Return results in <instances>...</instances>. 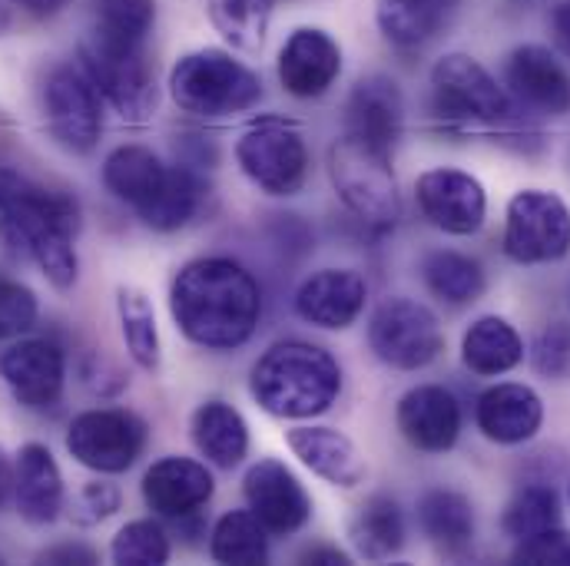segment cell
<instances>
[{"label":"cell","instance_id":"cell-1","mask_svg":"<svg viewBox=\"0 0 570 566\" xmlns=\"http://www.w3.org/2000/svg\"><path fill=\"white\" fill-rule=\"evenodd\" d=\"M176 328L199 348H243L263 318V291L253 272L233 259H196L183 266L169 288Z\"/></svg>","mask_w":570,"mask_h":566},{"label":"cell","instance_id":"cell-2","mask_svg":"<svg viewBox=\"0 0 570 566\" xmlns=\"http://www.w3.org/2000/svg\"><path fill=\"white\" fill-rule=\"evenodd\" d=\"M77 226L80 212L70 196L0 166V239L7 249L30 256L57 288H70L80 272L73 249Z\"/></svg>","mask_w":570,"mask_h":566},{"label":"cell","instance_id":"cell-3","mask_svg":"<svg viewBox=\"0 0 570 566\" xmlns=\"http://www.w3.org/2000/svg\"><path fill=\"white\" fill-rule=\"evenodd\" d=\"M256 405L283 421H308L325 415L342 395V368L332 351L312 341H276L249 375Z\"/></svg>","mask_w":570,"mask_h":566},{"label":"cell","instance_id":"cell-4","mask_svg":"<svg viewBox=\"0 0 570 566\" xmlns=\"http://www.w3.org/2000/svg\"><path fill=\"white\" fill-rule=\"evenodd\" d=\"M169 93L183 113L223 120L253 110L263 100V80L229 50L206 47L176 60L169 73Z\"/></svg>","mask_w":570,"mask_h":566},{"label":"cell","instance_id":"cell-5","mask_svg":"<svg viewBox=\"0 0 570 566\" xmlns=\"http://www.w3.org/2000/svg\"><path fill=\"white\" fill-rule=\"evenodd\" d=\"M328 176L345 209L372 232L395 229L402 199L392 172V156L342 133L328 149Z\"/></svg>","mask_w":570,"mask_h":566},{"label":"cell","instance_id":"cell-6","mask_svg":"<svg viewBox=\"0 0 570 566\" xmlns=\"http://www.w3.org/2000/svg\"><path fill=\"white\" fill-rule=\"evenodd\" d=\"M80 70L124 120L142 123L156 110V73L146 57V43L117 40L94 30L80 43Z\"/></svg>","mask_w":570,"mask_h":566},{"label":"cell","instance_id":"cell-7","mask_svg":"<svg viewBox=\"0 0 570 566\" xmlns=\"http://www.w3.org/2000/svg\"><path fill=\"white\" fill-rule=\"evenodd\" d=\"M431 110L448 127H491L511 117V97L474 57L448 53L431 67Z\"/></svg>","mask_w":570,"mask_h":566},{"label":"cell","instance_id":"cell-8","mask_svg":"<svg viewBox=\"0 0 570 566\" xmlns=\"http://www.w3.org/2000/svg\"><path fill=\"white\" fill-rule=\"evenodd\" d=\"M368 348L382 365L395 371H419L441 355L444 335H441L438 315L428 305L395 295V298H385L372 311Z\"/></svg>","mask_w":570,"mask_h":566},{"label":"cell","instance_id":"cell-9","mask_svg":"<svg viewBox=\"0 0 570 566\" xmlns=\"http://www.w3.org/2000/svg\"><path fill=\"white\" fill-rule=\"evenodd\" d=\"M504 256L518 266L558 262L570 252V209L558 192L521 189L504 216Z\"/></svg>","mask_w":570,"mask_h":566},{"label":"cell","instance_id":"cell-10","mask_svg":"<svg viewBox=\"0 0 570 566\" xmlns=\"http://www.w3.org/2000/svg\"><path fill=\"white\" fill-rule=\"evenodd\" d=\"M236 162L266 196H295L308 176L305 140L298 127L279 117H263L239 137Z\"/></svg>","mask_w":570,"mask_h":566},{"label":"cell","instance_id":"cell-11","mask_svg":"<svg viewBox=\"0 0 570 566\" xmlns=\"http://www.w3.org/2000/svg\"><path fill=\"white\" fill-rule=\"evenodd\" d=\"M146 447V425L134 411L97 408L73 418L67 430V450L77 464L97 474H124L137 464Z\"/></svg>","mask_w":570,"mask_h":566},{"label":"cell","instance_id":"cell-12","mask_svg":"<svg viewBox=\"0 0 570 566\" xmlns=\"http://www.w3.org/2000/svg\"><path fill=\"white\" fill-rule=\"evenodd\" d=\"M43 117L63 149L90 152L104 133L100 90L80 67H57L43 83Z\"/></svg>","mask_w":570,"mask_h":566},{"label":"cell","instance_id":"cell-13","mask_svg":"<svg viewBox=\"0 0 570 566\" xmlns=\"http://www.w3.org/2000/svg\"><path fill=\"white\" fill-rule=\"evenodd\" d=\"M415 202L428 222L448 236H474L488 216V192L481 179L451 166H438L419 176Z\"/></svg>","mask_w":570,"mask_h":566},{"label":"cell","instance_id":"cell-14","mask_svg":"<svg viewBox=\"0 0 570 566\" xmlns=\"http://www.w3.org/2000/svg\"><path fill=\"white\" fill-rule=\"evenodd\" d=\"M243 497L269 534H295L312 517V500L302 480L276 457H263L246 470Z\"/></svg>","mask_w":570,"mask_h":566},{"label":"cell","instance_id":"cell-15","mask_svg":"<svg viewBox=\"0 0 570 566\" xmlns=\"http://www.w3.org/2000/svg\"><path fill=\"white\" fill-rule=\"evenodd\" d=\"M0 378L20 405L53 408L67 381L63 348L50 338H23L0 355Z\"/></svg>","mask_w":570,"mask_h":566},{"label":"cell","instance_id":"cell-16","mask_svg":"<svg viewBox=\"0 0 570 566\" xmlns=\"http://www.w3.org/2000/svg\"><path fill=\"white\" fill-rule=\"evenodd\" d=\"M504 87L508 97L524 103L544 117H568L570 113V70L558 60L554 50L541 43H524L511 50L504 60Z\"/></svg>","mask_w":570,"mask_h":566},{"label":"cell","instance_id":"cell-17","mask_svg":"<svg viewBox=\"0 0 570 566\" xmlns=\"http://www.w3.org/2000/svg\"><path fill=\"white\" fill-rule=\"evenodd\" d=\"M342 77V47L318 27H298L279 50V83L295 100L325 97Z\"/></svg>","mask_w":570,"mask_h":566},{"label":"cell","instance_id":"cell-18","mask_svg":"<svg viewBox=\"0 0 570 566\" xmlns=\"http://www.w3.org/2000/svg\"><path fill=\"white\" fill-rule=\"evenodd\" d=\"M402 127H405V100L399 83L385 73L362 77L345 103V133L392 156L402 140Z\"/></svg>","mask_w":570,"mask_h":566},{"label":"cell","instance_id":"cell-19","mask_svg":"<svg viewBox=\"0 0 570 566\" xmlns=\"http://www.w3.org/2000/svg\"><path fill=\"white\" fill-rule=\"evenodd\" d=\"M216 480L206 464L193 457H163L142 477V500L153 514L183 520L196 517L213 500Z\"/></svg>","mask_w":570,"mask_h":566},{"label":"cell","instance_id":"cell-20","mask_svg":"<svg viewBox=\"0 0 570 566\" xmlns=\"http://www.w3.org/2000/svg\"><path fill=\"white\" fill-rule=\"evenodd\" d=\"M368 298V285L352 269H322L295 291V315L315 328L342 331L358 321Z\"/></svg>","mask_w":570,"mask_h":566},{"label":"cell","instance_id":"cell-21","mask_svg":"<svg viewBox=\"0 0 570 566\" xmlns=\"http://www.w3.org/2000/svg\"><path fill=\"white\" fill-rule=\"evenodd\" d=\"M395 418L402 437L425 454L451 450L461 434V405L441 385H419L409 395H402Z\"/></svg>","mask_w":570,"mask_h":566},{"label":"cell","instance_id":"cell-22","mask_svg":"<svg viewBox=\"0 0 570 566\" xmlns=\"http://www.w3.org/2000/svg\"><path fill=\"white\" fill-rule=\"evenodd\" d=\"M288 450L325 484L332 487H358L368 474L362 450L355 447L352 437H345L342 430L325 425H305L292 427L285 434Z\"/></svg>","mask_w":570,"mask_h":566},{"label":"cell","instance_id":"cell-23","mask_svg":"<svg viewBox=\"0 0 570 566\" xmlns=\"http://www.w3.org/2000/svg\"><path fill=\"white\" fill-rule=\"evenodd\" d=\"M474 421L478 430L494 444H524L544 425V401L534 388L504 381L478 398Z\"/></svg>","mask_w":570,"mask_h":566},{"label":"cell","instance_id":"cell-24","mask_svg":"<svg viewBox=\"0 0 570 566\" xmlns=\"http://www.w3.org/2000/svg\"><path fill=\"white\" fill-rule=\"evenodd\" d=\"M13 497L27 524L47 527L63 510V477L43 444H23L13 467Z\"/></svg>","mask_w":570,"mask_h":566},{"label":"cell","instance_id":"cell-25","mask_svg":"<svg viewBox=\"0 0 570 566\" xmlns=\"http://www.w3.org/2000/svg\"><path fill=\"white\" fill-rule=\"evenodd\" d=\"M461 0H375V23L395 50H422L458 13Z\"/></svg>","mask_w":570,"mask_h":566},{"label":"cell","instance_id":"cell-26","mask_svg":"<svg viewBox=\"0 0 570 566\" xmlns=\"http://www.w3.org/2000/svg\"><path fill=\"white\" fill-rule=\"evenodd\" d=\"M189 434H193V444L196 450L213 464V467H223V470H233L246 460L249 454V425L246 418L226 405V401H203L196 411H193V421H189Z\"/></svg>","mask_w":570,"mask_h":566},{"label":"cell","instance_id":"cell-27","mask_svg":"<svg viewBox=\"0 0 570 566\" xmlns=\"http://www.w3.org/2000/svg\"><path fill=\"white\" fill-rule=\"evenodd\" d=\"M169 166L146 146H120L104 162V186L137 216L159 196Z\"/></svg>","mask_w":570,"mask_h":566},{"label":"cell","instance_id":"cell-28","mask_svg":"<svg viewBox=\"0 0 570 566\" xmlns=\"http://www.w3.org/2000/svg\"><path fill=\"white\" fill-rule=\"evenodd\" d=\"M521 358H524L521 335L514 331L511 321H504L498 315L478 318L461 338V361L468 371H474L481 378L508 375L511 368L521 365Z\"/></svg>","mask_w":570,"mask_h":566},{"label":"cell","instance_id":"cell-29","mask_svg":"<svg viewBox=\"0 0 570 566\" xmlns=\"http://www.w3.org/2000/svg\"><path fill=\"white\" fill-rule=\"evenodd\" d=\"M348 540L362 560L382 564V560L399 557L405 547V517H402L399 500L385 494L368 497L348 524Z\"/></svg>","mask_w":570,"mask_h":566},{"label":"cell","instance_id":"cell-30","mask_svg":"<svg viewBox=\"0 0 570 566\" xmlns=\"http://www.w3.org/2000/svg\"><path fill=\"white\" fill-rule=\"evenodd\" d=\"M206 199V182L189 166H169V176L159 189V196L140 212L142 226L153 232H176L193 222Z\"/></svg>","mask_w":570,"mask_h":566},{"label":"cell","instance_id":"cell-31","mask_svg":"<svg viewBox=\"0 0 570 566\" xmlns=\"http://www.w3.org/2000/svg\"><path fill=\"white\" fill-rule=\"evenodd\" d=\"M419 524L431 544L444 550H461L474 537V507L458 490H428L419 500Z\"/></svg>","mask_w":570,"mask_h":566},{"label":"cell","instance_id":"cell-32","mask_svg":"<svg viewBox=\"0 0 570 566\" xmlns=\"http://www.w3.org/2000/svg\"><path fill=\"white\" fill-rule=\"evenodd\" d=\"M269 530L256 520V514L229 510L216 520L209 554L216 564L226 566H263L269 560Z\"/></svg>","mask_w":570,"mask_h":566},{"label":"cell","instance_id":"cell-33","mask_svg":"<svg viewBox=\"0 0 570 566\" xmlns=\"http://www.w3.org/2000/svg\"><path fill=\"white\" fill-rule=\"evenodd\" d=\"M422 276L425 285L431 288V295H438L441 301L448 305H468V301H478L481 291H484V269L478 259L471 256H461V252H451V249H438L431 252L422 266Z\"/></svg>","mask_w":570,"mask_h":566},{"label":"cell","instance_id":"cell-34","mask_svg":"<svg viewBox=\"0 0 570 566\" xmlns=\"http://www.w3.org/2000/svg\"><path fill=\"white\" fill-rule=\"evenodd\" d=\"M276 0H209L213 27L243 53H256L266 43Z\"/></svg>","mask_w":570,"mask_h":566},{"label":"cell","instance_id":"cell-35","mask_svg":"<svg viewBox=\"0 0 570 566\" xmlns=\"http://www.w3.org/2000/svg\"><path fill=\"white\" fill-rule=\"evenodd\" d=\"M117 311H120V328H124L130 358L142 371H156L159 368V331H156V311H153L146 291L124 285L117 291Z\"/></svg>","mask_w":570,"mask_h":566},{"label":"cell","instance_id":"cell-36","mask_svg":"<svg viewBox=\"0 0 570 566\" xmlns=\"http://www.w3.org/2000/svg\"><path fill=\"white\" fill-rule=\"evenodd\" d=\"M561 524V500L554 494V487H524L521 494H514V500L504 510V534L514 540L534 537L548 527Z\"/></svg>","mask_w":570,"mask_h":566},{"label":"cell","instance_id":"cell-37","mask_svg":"<svg viewBox=\"0 0 570 566\" xmlns=\"http://www.w3.org/2000/svg\"><path fill=\"white\" fill-rule=\"evenodd\" d=\"M173 547L159 520H130L110 544V557L120 566H163Z\"/></svg>","mask_w":570,"mask_h":566},{"label":"cell","instance_id":"cell-38","mask_svg":"<svg viewBox=\"0 0 570 566\" xmlns=\"http://www.w3.org/2000/svg\"><path fill=\"white\" fill-rule=\"evenodd\" d=\"M153 23H156V0H100L94 30L117 40L146 43Z\"/></svg>","mask_w":570,"mask_h":566},{"label":"cell","instance_id":"cell-39","mask_svg":"<svg viewBox=\"0 0 570 566\" xmlns=\"http://www.w3.org/2000/svg\"><path fill=\"white\" fill-rule=\"evenodd\" d=\"M531 365L551 381H570V321H551L531 345Z\"/></svg>","mask_w":570,"mask_h":566},{"label":"cell","instance_id":"cell-40","mask_svg":"<svg viewBox=\"0 0 570 566\" xmlns=\"http://www.w3.org/2000/svg\"><path fill=\"white\" fill-rule=\"evenodd\" d=\"M511 560L528 566H570V534L561 527H548L534 537H524L518 540Z\"/></svg>","mask_w":570,"mask_h":566},{"label":"cell","instance_id":"cell-41","mask_svg":"<svg viewBox=\"0 0 570 566\" xmlns=\"http://www.w3.org/2000/svg\"><path fill=\"white\" fill-rule=\"evenodd\" d=\"M37 321V295L20 282L0 279V341L13 338Z\"/></svg>","mask_w":570,"mask_h":566},{"label":"cell","instance_id":"cell-42","mask_svg":"<svg viewBox=\"0 0 570 566\" xmlns=\"http://www.w3.org/2000/svg\"><path fill=\"white\" fill-rule=\"evenodd\" d=\"M120 487L117 484H107V480H94V484H87L83 487V494H80V500H77V507H80V520L83 524H97V520H107V517H114L117 510H120Z\"/></svg>","mask_w":570,"mask_h":566},{"label":"cell","instance_id":"cell-43","mask_svg":"<svg viewBox=\"0 0 570 566\" xmlns=\"http://www.w3.org/2000/svg\"><path fill=\"white\" fill-rule=\"evenodd\" d=\"M40 560H43V564L90 566V564H97V554H94L90 547H80V544H60V547H53V550L40 554Z\"/></svg>","mask_w":570,"mask_h":566},{"label":"cell","instance_id":"cell-44","mask_svg":"<svg viewBox=\"0 0 570 566\" xmlns=\"http://www.w3.org/2000/svg\"><path fill=\"white\" fill-rule=\"evenodd\" d=\"M551 33L558 40V47L570 57V0L554 7V13H551Z\"/></svg>","mask_w":570,"mask_h":566},{"label":"cell","instance_id":"cell-45","mask_svg":"<svg viewBox=\"0 0 570 566\" xmlns=\"http://www.w3.org/2000/svg\"><path fill=\"white\" fill-rule=\"evenodd\" d=\"M302 564H318V566H348L352 564V557L348 554H342V550H335V547H308L302 557H298Z\"/></svg>","mask_w":570,"mask_h":566},{"label":"cell","instance_id":"cell-46","mask_svg":"<svg viewBox=\"0 0 570 566\" xmlns=\"http://www.w3.org/2000/svg\"><path fill=\"white\" fill-rule=\"evenodd\" d=\"M13 494V467H10V457L7 450L0 447V507L7 504V497Z\"/></svg>","mask_w":570,"mask_h":566},{"label":"cell","instance_id":"cell-47","mask_svg":"<svg viewBox=\"0 0 570 566\" xmlns=\"http://www.w3.org/2000/svg\"><path fill=\"white\" fill-rule=\"evenodd\" d=\"M23 10H30V13H37V17H50V13H57L67 0H17Z\"/></svg>","mask_w":570,"mask_h":566},{"label":"cell","instance_id":"cell-48","mask_svg":"<svg viewBox=\"0 0 570 566\" xmlns=\"http://www.w3.org/2000/svg\"><path fill=\"white\" fill-rule=\"evenodd\" d=\"M7 27H10V13H7V7L0 3V33H7Z\"/></svg>","mask_w":570,"mask_h":566}]
</instances>
